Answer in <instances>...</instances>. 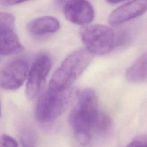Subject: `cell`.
<instances>
[{
	"label": "cell",
	"instance_id": "1",
	"mask_svg": "<svg viewBox=\"0 0 147 147\" xmlns=\"http://www.w3.org/2000/svg\"><path fill=\"white\" fill-rule=\"evenodd\" d=\"M100 112L98 98L93 90L85 88L77 91L76 104L68 116V122L74 134H85L92 136Z\"/></svg>",
	"mask_w": 147,
	"mask_h": 147
},
{
	"label": "cell",
	"instance_id": "2",
	"mask_svg": "<svg viewBox=\"0 0 147 147\" xmlns=\"http://www.w3.org/2000/svg\"><path fill=\"white\" fill-rule=\"evenodd\" d=\"M92 59L86 49H80L69 54L53 73L48 90L64 91L71 89L72 84L85 71Z\"/></svg>",
	"mask_w": 147,
	"mask_h": 147
},
{
	"label": "cell",
	"instance_id": "3",
	"mask_svg": "<svg viewBox=\"0 0 147 147\" xmlns=\"http://www.w3.org/2000/svg\"><path fill=\"white\" fill-rule=\"evenodd\" d=\"M80 38L91 54L106 55L118 44V36L114 29L103 25H91L79 30Z\"/></svg>",
	"mask_w": 147,
	"mask_h": 147
},
{
	"label": "cell",
	"instance_id": "4",
	"mask_svg": "<svg viewBox=\"0 0 147 147\" xmlns=\"http://www.w3.org/2000/svg\"><path fill=\"white\" fill-rule=\"evenodd\" d=\"M72 97V90L56 91L47 89L37 103L36 118L41 123L50 122L66 110Z\"/></svg>",
	"mask_w": 147,
	"mask_h": 147
},
{
	"label": "cell",
	"instance_id": "5",
	"mask_svg": "<svg viewBox=\"0 0 147 147\" xmlns=\"http://www.w3.org/2000/svg\"><path fill=\"white\" fill-rule=\"evenodd\" d=\"M52 65L49 56L40 55L34 61L28 74L26 94L29 99H33L40 94Z\"/></svg>",
	"mask_w": 147,
	"mask_h": 147
},
{
	"label": "cell",
	"instance_id": "6",
	"mask_svg": "<svg viewBox=\"0 0 147 147\" xmlns=\"http://www.w3.org/2000/svg\"><path fill=\"white\" fill-rule=\"evenodd\" d=\"M29 72L28 61L16 59L7 63L0 71V87L6 90H15L24 83Z\"/></svg>",
	"mask_w": 147,
	"mask_h": 147
},
{
	"label": "cell",
	"instance_id": "7",
	"mask_svg": "<svg viewBox=\"0 0 147 147\" xmlns=\"http://www.w3.org/2000/svg\"><path fill=\"white\" fill-rule=\"evenodd\" d=\"M14 24L12 14L0 12V55L17 54L24 49L14 31Z\"/></svg>",
	"mask_w": 147,
	"mask_h": 147
},
{
	"label": "cell",
	"instance_id": "8",
	"mask_svg": "<svg viewBox=\"0 0 147 147\" xmlns=\"http://www.w3.org/2000/svg\"><path fill=\"white\" fill-rule=\"evenodd\" d=\"M65 18L79 25L87 26L94 20L95 11L90 2L87 1H69L64 5Z\"/></svg>",
	"mask_w": 147,
	"mask_h": 147
},
{
	"label": "cell",
	"instance_id": "9",
	"mask_svg": "<svg viewBox=\"0 0 147 147\" xmlns=\"http://www.w3.org/2000/svg\"><path fill=\"white\" fill-rule=\"evenodd\" d=\"M147 11V1L127 2L115 9L109 17V22L113 26L136 18Z\"/></svg>",
	"mask_w": 147,
	"mask_h": 147
},
{
	"label": "cell",
	"instance_id": "10",
	"mask_svg": "<svg viewBox=\"0 0 147 147\" xmlns=\"http://www.w3.org/2000/svg\"><path fill=\"white\" fill-rule=\"evenodd\" d=\"M60 28V22L52 16H42L32 20L28 25L30 33L35 36H44L55 33Z\"/></svg>",
	"mask_w": 147,
	"mask_h": 147
},
{
	"label": "cell",
	"instance_id": "11",
	"mask_svg": "<svg viewBox=\"0 0 147 147\" xmlns=\"http://www.w3.org/2000/svg\"><path fill=\"white\" fill-rule=\"evenodd\" d=\"M126 78L132 83H141L147 80V51L140 56L128 68Z\"/></svg>",
	"mask_w": 147,
	"mask_h": 147
},
{
	"label": "cell",
	"instance_id": "12",
	"mask_svg": "<svg viewBox=\"0 0 147 147\" xmlns=\"http://www.w3.org/2000/svg\"><path fill=\"white\" fill-rule=\"evenodd\" d=\"M111 119L106 113L100 112L94 133L99 135L107 134L111 127Z\"/></svg>",
	"mask_w": 147,
	"mask_h": 147
},
{
	"label": "cell",
	"instance_id": "13",
	"mask_svg": "<svg viewBox=\"0 0 147 147\" xmlns=\"http://www.w3.org/2000/svg\"><path fill=\"white\" fill-rule=\"evenodd\" d=\"M22 147H36V136L30 127L23 129L21 135Z\"/></svg>",
	"mask_w": 147,
	"mask_h": 147
},
{
	"label": "cell",
	"instance_id": "14",
	"mask_svg": "<svg viewBox=\"0 0 147 147\" xmlns=\"http://www.w3.org/2000/svg\"><path fill=\"white\" fill-rule=\"evenodd\" d=\"M0 147H18V144L12 137L3 134L0 135Z\"/></svg>",
	"mask_w": 147,
	"mask_h": 147
},
{
	"label": "cell",
	"instance_id": "15",
	"mask_svg": "<svg viewBox=\"0 0 147 147\" xmlns=\"http://www.w3.org/2000/svg\"><path fill=\"white\" fill-rule=\"evenodd\" d=\"M126 147H147V135L136 137Z\"/></svg>",
	"mask_w": 147,
	"mask_h": 147
},
{
	"label": "cell",
	"instance_id": "16",
	"mask_svg": "<svg viewBox=\"0 0 147 147\" xmlns=\"http://www.w3.org/2000/svg\"><path fill=\"white\" fill-rule=\"evenodd\" d=\"M24 2L23 1H1V3H2L4 5H17V4H19L21 3Z\"/></svg>",
	"mask_w": 147,
	"mask_h": 147
},
{
	"label": "cell",
	"instance_id": "17",
	"mask_svg": "<svg viewBox=\"0 0 147 147\" xmlns=\"http://www.w3.org/2000/svg\"><path fill=\"white\" fill-rule=\"evenodd\" d=\"M121 2V1H108L109 3H118L119 2Z\"/></svg>",
	"mask_w": 147,
	"mask_h": 147
},
{
	"label": "cell",
	"instance_id": "18",
	"mask_svg": "<svg viewBox=\"0 0 147 147\" xmlns=\"http://www.w3.org/2000/svg\"><path fill=\"white\" fill-rule=\"evenodd\" d=\"M1 116V105H0V118Z\"/></svg>",
	"mask_w": 147,
	"mask_h": 147
}]
</instances>
